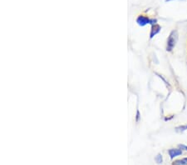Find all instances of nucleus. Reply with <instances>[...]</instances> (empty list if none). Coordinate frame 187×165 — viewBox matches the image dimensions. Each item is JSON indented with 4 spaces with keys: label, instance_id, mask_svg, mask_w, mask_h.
Here are the masks:
<instances>
[{
    "label": "nucleus",
    "instance_id": "3",
    "mask_svg": "<svg viewBox=\"0 0 187 165\" xmlns=\"http://www.w3.org/2000/svg\"><path fill=\"white\" fill-rule=\"evenodd\" d=\"M181 153H182V151L180 149H178V148H175V149L172 148V149L169 150V154H170V156H171V159H174L176 156H179Z\"/></svg>",
    "mask_w": 187,
    "mask_h": 165
},
{
    "label": "nucleus",
    "instance_id": "10",
    "mask_svg": "<svg viewBox=\"0 0 187 165\" xmlns=\"http://www.w3.org/2000/svg\"><path fill=\"white\" fill-rule=\"evenodd\" d=\"M183 160H184V162H185V163H186V164H187V158H186V159H183Z\"/></svg>",
    "mask_w": 187,
    "mask_h": 165
},
{
    "label": "nucleus",
    "instance_id": "7",
    "mask_svg": "<svg viewBox=\"0 0 187 165\" xmlns=\"http://www.w3.org/2000/svg\"><path fill=\"white\" fill-rule=\"evenodd\" d=\"M186 164L184 162V160L182 159V160H177V161H175V162H174L173 165H186Z\"/></svg>",
    "mask_w": 187,
    "mask_h": 165
},
{
    "label": "nucleus",
    "instance_id": "8",
    "mask_svg": "<svg viewBox=\"0 0 187 165\" xmlns=\"http://www.w3.org/2000/svg\"><path fill=\"white\" fill-rule=\"evenodd\" d=\"M179 147H180L181 149H184V150L187 151V146L184 145V144H180V145H179Z\"/></svg>",
    "mask_w": 187,
    "mask_h": 165
},
{
    "label": "nucleus",
    "instance_id": "9",
    "mask_svg": "<svg viewBox=\"0 0 187 165\" xmlns=\"http://www.w3.org/2000/svg\"><path fill=\"white\" fill-rule=\"evenodd\" d=\"M139 118H140V114H139V112H137V117H136V121L139 120Z\"/></svg>",
    "mask_w": 187,
    "mask_h": 165
},
{
    "label": "nucleus",
    "instance_id": "2",
    "mask_svg": "<svg viewBox=\"0 0 187 165\" xmlns=\"http://www.w3.org/2000/svg\"><path fill=\"white\" fill-rule=\"evenodd\" d=\"M136 22L140 26H145V25H147V23H151V19H149L148 18L144 17V16H139L138 19H136Z\"/></svg>",
    "mask_w": 187,
    "mask_h": 165
},
{
    "label": "nucleus",
    "instance_id": "4",
    "mask_svg": "<svg viewBox=\"0 0 187 165\" xmlns=\"http://www.w3.org/2000/svg\"><path fill=\"white\" fill-rule=\"evenodd\" d=\"M160 31V27L157 24H155L151 28V38H153L155 34L159 33Z\"/></svg>",
    "mask_w": 187,
    "mask_h": 165
},
{
    "label": "nucleus",
    "instance_id": "5",
    "mask_svg": "<svg viewBox=\"0 0 187 165\" xmlns=\"http://www.w3.org/2000/svg\"><path fill=\"white\" fill-rule=\"evenodd\" d=\"M186 129L187 125L180 126V127H177V128H176V131H177V132H183V131H185V130H186Z\"/></svg>",
    "mask_w": 187,
    "mask_h": 165
},
{
    "label": "nucleus",
    "instance_id": "1",
    "mask_svg": "<svg viewBox=\"0 0 187 165\" xmlns=\"http://www.w3.org/2000/svg\"><path fill=\"white\" fill-rule=\"evenodd\" d=\"M177 40H178V33L177 31H173L171 33V35L169 36L168 40H167V51H171L173 49V48L176 44Z\"/></svg>",
    "mask_w": 187,
    "mask_h": 165
},
{
    "label": "nucleus",
    "instance_id": "6",
    "mask_svg": "<svg viewBox=\"0 0 187 165\" xmlns=\"http://www.w3.org/2000/svg\"><path fill=\"white\" fill-rule=\"evenodd\" d=\"M155 162H156L157 164H161V163H162V156H161L160 154H158V155L155 157Z\"/></svg>",
    "mask_w": 187,
    "mask_h": 165
}]
</instances>
